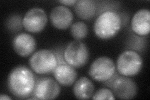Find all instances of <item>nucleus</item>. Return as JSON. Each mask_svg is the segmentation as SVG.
Returning a JSON list of instances; mask_svg holds the SVG:
<instances>
[{"instance_id":"16","label":"nucleus","mask_w":150,"mask_h":100,"mask_svg":"<svg viewBox=\"0 0 150 100\" xmlns=\"http://www.w3.org/2000/svg\"><path fill=\"white\" fill-rule=\"evenodd\" d=\"M88 28L86 24L83 21H78L71 26V34L73 38L80 41L87 36Z\"/></svg>"},{"instance_id":"19","label":"nucleus","mask_w":150,"mask_h":100,"mask_svg":"<svg viewBox=\"0 0 150 100\" xmlns=\"http://www.w3.org/2000/svg\"><path fill=\"white\" fill-rule=\"evenodd\" d=\"M0 99L1 100H11V98L9 97V96H8V95L6 94H1V95H0Z\"/></svg>"},{"instance_id":"15","label":"nucleus","mask_w":150,"mask_h":100,"mask_svg":"<svg viewBox=\"0 0 150 100\" xmlns=\"http://www.w3.org/2000/svg\"><path fill=\"white\" fill-rule=\"evenodd\" d=\"M74 6L75 13L82 20H90L95 16L96 14V3L91 0L77 1Z\"/></svg>"},{"instance_id":"13","label":"nucleus","mask_w":150,"mask_h":100,"mask_svg":"<svg viewBox=\"0 0 150 100\" xmlns=\"http://www.w3.org/2000/svg\"><path fill=\"white\" fill-rule=\"evenodd\" d=\"M131 29L136 34L144 36L150 31V11L148 9H141L136 13L131 22Z\"/></svg>"},{"instance_id":"12","label":"nucleus","mask_w":150,"mask_h":100,"mask_svg":"<svg viewBox=\"0 0 150 100\" xmlns=\"http://www.w3.org/2000/svg\"><path fill=\"white\" fill-rule=\"evenodd\" d=\"M53 76L57 82L64 87L73 85L77 78V71L73 66L66 63H59L53 71Z\"/></svg>"},{"instance_id":"10","label":"nucleus","mask_w":150,"mask_h":100,"mask_svg":"<svg viewBox=\"0 0 150 100\" xmlns=\"http://www.w3.org/2000/svg\"><path fill=\"white\" fill-rule=\"evenodd\" d=\"M50 18L54 28L58 30H65L72 25L73 14L67 6L59 5L51 9Z\"/></svg>"},{"instance_id":"5","label":"nucleus","mask_w":150,"mask_h":100,"mask_svg":"<svg viewBox=\"0 0 150 100\" xmlns=\"http://www.w3.org/2000/svg\"><path fill=\"white\" fill-rule=\"evenodd\" d=\"M89 57L90 55L87 46L79 40L70 43L64 51V61L74 68H79L86 65Z\"/></svg>"},{"instance_id":"8","label":"nucleus","mask_w":150,"mask_h":100,"mask_svg":"<svg viewBox=\"0 0 150 100\" xmlns=\"http://www.w3.org/2000/svg\"><path fill=\"white\" fill-rule=\"evenodd\" d=\"M61 91L59 84L50 77L40 78L36 81L33 95L37 99L48 100L58 98Z\"/></svg>"},{"instance_id":"14","label":"nucleus","mask_w":150,"mask_h":100,"mask_svg":"<svg viewBox=\"0 0 150 100\" xmlns=\"http://www.w3.org/2000/svg\"><path fill=\"white\" fill-rule=\"evenodd\" d=\"M95 91V87L91 81L87 77H83L74 83L73 92L74 96L79 99L91 98Z\"/></svg>"},{"instance_id":"17","label":"nucleus","mask_w":150,"mask_h":100,"mask_svg":"<svg viewBox=\"0 0 150 100\" xmlns=\"http://www.w3.org/2000/svg\"><path fill=\"white\" fill-rule=\"evenodd\" d=\"M93 99H115V94L108 88L100 89L93 95Z\"/></svg>"},{"instance_id":"11","label":"nucleus","mask_w":150,"mask_h":100,"mask_svg":"<svg viewBox=\"0 0 150 100\" xmlns=\"http://www.w3.org/2000/svg\"><path fill=\"white\" fill-rule=\"evenodd\" d=\"M13 47L19 56L28 57L35 51L36 48V41L33 36L22 33L17 35L13 38Z\"/></svg>"},{"instance_id":"4","label":"nucleus","mask_w":150,"mask_h":100,"mask_svg":"<svg viewBox=\"0 0 150 100\" xmlns=\"http://www.w3.org/2000/svg\"><path fill=\"white\" fill-rule=\"evenodd\" d=\"M142 57L137 52L127 50L121 53L116 61V68L123 77H132L138 74L143 68Z\"/></svg>"},{"instance_id":"1","label":"nucleus","mask_w":150,"mask_h":100,"mask_svg":"<svg viewBox=\"0 0 150 100\" xmlns=\"http://www.w3.org/2000/svg\"><path fill=\"white\" fill-rule=\"evenodd\" d=\"M8 88L14 96L21 99L33 93L36 79L34 74L26 66H17L9 72L7 79Z\"/></svg>"},{"instance_id":"3","label":"nucleus","mask_w":150,"mask_h":100,"mask_svg":"<svg viewBox=\"0 0 150 100\" xmlns=\"http://www.w3.org/2000/svg\"><path fill=\"white\" fill-rule=\"evenodd\" d=\"M29 65L36 73L46 74L53 72L58 65V59L53 51L42 49L31 55Z\"/></svg>"},{"instance_id":"6","label":"nucleus","mask_w":150,"mask_h":100,"mask_svg":"<svg viewBox=\"0 0 150 100\" xmlns=\"http://www.w3.org/2000/svg\"><path fill=\"white\" fill-rule=\"evenodd\" d=\"M116 72V65L112 59L107 56L96 58L91 63L89 74L98 82H105L110 79Z\"/></svg>"},{"instance_id":"2","label":"nucleus","mask_w":150,"mask_h":100,"mask_svg":"<svg viewBox=\"0 0 150 100\" xmlns=\"http://www.w3.org/2000/svg\"><path fill=\"white\" fill-rule=\"evenodd\" d=\"M122 25L119 14L113 11H106L97 17L93 30L96 36L101 40H108L115 36Z\"/></svg>"},{"instance_id":"18","label":"nucleus","mask_w":150,"mask_h":100,"mask_svg":"<svg viewBox=\"0 0 150 100\" xmlns=\"http://www.w3.org/2000/svg\"><path fill=\"white\" fill-rule=\"evenodd\" d=\"M77 1L76 0H64V1H59V3L63 4V6H72L76 4Z\"/></svg>"},{"instance_id":"7","label":"nucleus","mask_w":150,"mask_h":100,"mask_svg":"<svg viewBox=\"0 0 150 100\" xmlns=\"http://www.w3.org/2000/svg\"><path fill=\"white\" fill-rule=\"evenodd\" d=\"M48 23V17L44 9L33 8L28 10L22 20L25 29L30 33H36L44 30Z\"/></svg>"},{"instance_id":"9","label":"nucleus","mask_w":150,"mask_h":100,"mask_svg":"<svg viewBox=\"0 0 150 100\" xmlns=\"http://www.w3.org/2000/svg\"><path fill=\"white\" fill-rule=\"evenodd\" d=\"M112 90L115 96L121 99H133L138 93L137 84L126 77L116 78L112 83Z\"/></svg>"}]
</instances>
